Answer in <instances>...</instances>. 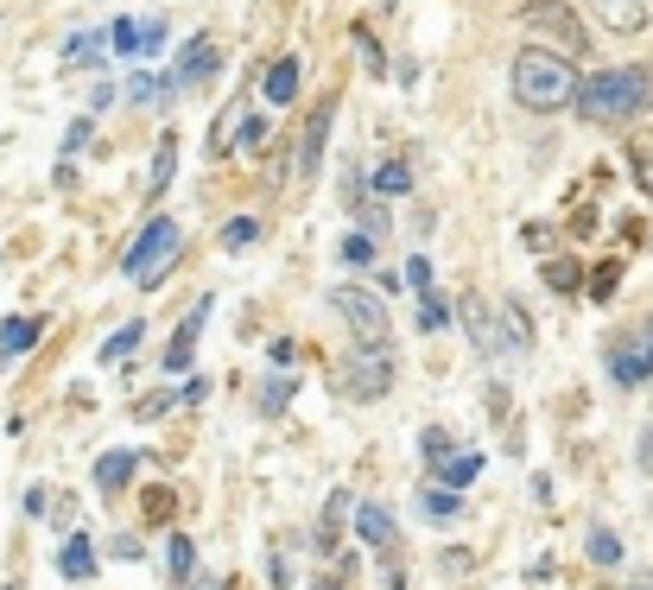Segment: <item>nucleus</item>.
<instances>
[{"label": "nucleus", "mask_w": 653, "mask_h": 590, "mask_svg": "<svg viewBox=\"0 0 653 590\" xmlns=\"http://www.w3.org/2000/svg\"><path fill=\"white\" fill-rule=\"evenodd\" d=\"M58 578H71V585L96 578V553H89V540H83V533H71V546L58 553Z\"/></svg>", "instance_id": "obj_12"}, {"label": "nucleus", "mask_w": 653, "mask_h": 590, "mask_svg": "<svg viewBox=\"0 0 653 590\" xmlns=\"http://www.w3.org/2000/svg\"><path fill=\"white\" fill-rule=\"evenodd\" d=\"M222 242H229V248H242V242H255V217H235V222H229V229H222Z\"/></svg>", "instance_id": "obj_28"}, {"label": "nucleus", "mask_w": 653, "mask_h": 590, "mask_svg": "<svg viewBox=\"0 0 653 590\" xmlns=\"http://www.w3.org/2000/svg\"><path fill=\"white\" fill-rule=\"evenodd\" d=\"M464 324H470V336H476V349H482V356H508V343L514 336H502L495 331V311H482V305H464Z\"/></svg>", "instance_id": "obj_10"}, {"label": "nucleus", "mask_w": 653, "mask_h": 590, "mask_svg": "<svg viewBox=\"0 0 653 590\" xmlns=\"http://www.w3.org/2000/svg\"><path fill=\"white\" fill-rule=\"evenodd\" d=\"M134 349H140V324H127V331H121V336H109V343H102V362H109V369H114V362H127Z\"/></svg>", "instance_id": "obj_19"}, {"label": "nucleus", "mask_w": 653, "mask_h": 590, "mask_svg": "<svg viewBox=\"0 0 653 590\" xmlns=\"http://www.w3.org/2000/svg\"><path fill=\"white\" fill-rule=\"evenodd\" d=\"M476 477H482V457H476V451H451V457L438 464V482H444V489H464V482H476Z\"/></svg>", "instance_id": "obj_14"}, {"label": "nucleus", "mask_w": 653, "mask_h": 590, "mask_svg": "<svg viewBox=\"0 0 653 590\" xmlns=\"http://www.w3.org/2000/svg\"><path fill=\"white\" fill-rule=\"evenodd\" d=\"M292 96H298V58H280V64L267 71V102H273V109H286Z\"/></svg>", "instance_id": "obj_15"}, {"label": "nucleus", "mask_w": 653, "mask_h": 590, "mask_svg": "<svg viewBox=\"0 0 653 590\" xmlns=\"http://www.w3.org/2000/svg\"><path fill=\"white\" fill-rule=\"evenodd\" d=\"M96 45H102L96 33H76V38H71V51H64V64H89V51H96Z\"/></svg>", "instance_id": "obj_27"}, {"label": "nucleus", "mask_w": 653, "mask_h": 590, "mask_svg": "<svg viewBox=\"0 0 653 590\" xmlns=\"http://www.w3.org/2000/svg\"><path fill=\"white\" fill-rule=\"evenodd\" d=\"M204 318H210V298H197V305L184 311L178 336H172V349H165V374H184V369H190V349H197V336H204Z\"/></svg>", "instance_id": "obj_8"}, {"label": "nucleus", "mask_w": 653, "mask_h": 590, "mask_svg": "<svg viewBox=\"0 0 653 590\" xmlns=\"http://www.w3.org/2000/svg\"><path fill=\"white\" fill-rule=\"evenodd\" d=\"M387 388H394V356L362 343V356L343 362V394H349V401H381Z\"/></svg>", "instance_id": "obj_5"}, {"label": "nucleus", "mask_w": 653, "mask_h": 590, "mask_svg": "<svg viewBox=\"0 0 653 590\" xmlns=\"http://www.w3.org/2000/svg\"><path fill=\"white\" fill-rule=\"evenodd\" d=\"M286 401H292V381H273V388H260V406H267V413H280Z\"/></svg>", "instance_id": "obj_29"}, {"label": "nucleus", "mask_w": 653, "mask_h": 590, "mask_svg": "<svg viewBox=\"0 0 653 590\" xmlns=\"http://www.w3.org/2000/svg\"><path fill=\"white\" fill-rule=\"evenodd\" d=\"M127 96H134V102H152V96H159V83H152V76H134V89H127Z\"/></svg>", "instance_id": "obj_32"}, {"label": "nucleus", "mask_w": 653, "mask_h": 590, "mask_svg": "<svg viewBox=\"0 0 653 590\" xmlns=\"http://www.w3.org/2000/svg\"><path fill=\"white\" fill-rule=\"evenodd\" d=\"M609 33H641L648 26V0H583Z\"/></svg>", "instance_id": "obj_9"}, {"label": "nucleus", "mask_w": 653, "mask_h": 590, "mask_svg": "<svg viewBox=\"0 0 653 590\" xmlns=\"http://www.w3.org/2000/svg\"><path fill=\"white\" fill-rule=\"evenodd\" d=\"M134 464H140V457H134V451H109V457H102V464H96V489H127V482H134Z\"/></svg>", "instance_id": "obj_13"}, {"label": "nucleus", "mask_w": 653, "mask_h": 590, "mask_svg": "<svg viewBox=\"0 0 653 590\" xmlns=\"http://www.w3.org/2000/svg\"><path fill=\"white\" fill-rule=\"evenodd\" d=\"M330 311H343V324L356 331V343H368V349H387L394 318H387V305L368 293V286H330Z\"/></svg>", "instance_id": "obj_4"}, {"label": "nucleus", "mask_w": 653, "mask_h": 590, "mask_svg": "<svg viewBox=\"0 0 653 590\" xmlns=\"http://www.w3.org/2000/svg\"><path fill=\"white\" fill-rule=\"evenodd\" d=\"M457 515H464V502H457L451 489H426V520H438V527H451Z\"/></svg>", "instance_id": "obj_18"}, {"label": "nucleus", "mask_w": 653, "mask_h": 590, "mask_svg": "<svg viewBox=\"0 0 653 590\" xmlns=\"http://www.w3.org/2000/svg\"><path fill=\"white\" fill-rule=\"evenodd\" d=\"M172 260H178V222H146V235L127 248V260H121V273L134 280V286H159L165 273H172Z\"/></svg>", "instance_id": "obj_3"}, {"label": "nucleus", "mask_w": 653, "mask_h": 590, "mask_svg": "<svg viewBox=\"0 0 653 590\" xmlns=\"http://www.w3.org/2000/svg\"><path fill=\"white\" fill-rule=\"evenodd\" d=\"M406 185H412V165H399V159H394V165H381V172H374V190H387V197H399Z\"/></svg>", "instance_id": "obj_21"}, {"label": "nucleus", "mask_w": 653, "mask_h": 590, "mask_svg": "<svg viewBox=\"0 0 653 590\" xmlns=\"http://www.w3.org/2000/svg\"><path fill=\"white\" fill-rule=\"evenodd\" d=\"M520 20H527L533 33H545V38H558V45H571V51H583V26H578V13H571L565 0H527Z\"/></svg>", "instance_id": "obj_6"}, {"label": "nucleus", "mask_w": 653, "mask_h": 590, "mask_svg": "<svg viewBox=\"0 0 653 590\" xmlns=\"http://www.w3.org/2000/svg\"><path fill=\"white\" fill-rule=\"evenodd\" d=\"M210 71V38H190V51H184V64L165 76V89H178V83H197V76Z\"/></svg>", "instance_id": "obj_16"}, {"label": "nucleus", "mask_w": 653, "mask_h": 590, "mask_svg": "<svg viewBox=\"0 0 653 590\" xmlns=\"http://www.w3.org/2000/svg\"><path fill=\"white\" fill-rule=\"evenodd\" d=\"M343 260H349V267H374V235H349V242H343Z\"/></svg>", "instance_id": "obj_23"}, {"label": "nucleus", "mask_w": 653, "mask_h": 590, "mask_svg": "<svg viewBox=\"0 0 653 590\" xmlns=\"http://www.w3.org/2000/svg\"><path fill=\"white\" fill-rule=\"evenodd\" d=\"M648 102H653V76L641 71V64H628V71H596V76H583V89H578V114L583 121H603V127L634 121Z\"/></svg>", "instance_id": "obj_2"}, {"label": "nucleus", "mask_w": 653, "mask_h": 590, "mask_svg": "<svg viewBox=\"0 0 653 590\" xmlns=\"http://www.w3.org/2000/svg\"><path fill=\"white\" fill-rule=\"evenodd\" d=\"M419 444H426V457H451V439H444L438 426H432V432H426V439H419Z\"/></svg>", "instance_id": "obj_31"}, {"label": "nucleus", "mask_w": 653, "mask_h": 590, "mask_svg": "<svg viewBox=\"0 0 653 590\" xmlns=\"http://www.w3.org/2000/svg\"><path fill=\"white\" fill-rule=\"evenodd\" d=\"M648 374H653V343L641 331L621 336L616 349H609V381H616V388H641Z\"/></svg>", "instance_id": "obj_7"}, {"label": "nucleus", "mask_w": 653, "mask_h": 590, "mask_svg": "<svg viewBox=\"0 0 653 590\" xmlns=\"http://www.w3.org/2000/svg\"><path fill=\"white\" fill-rule=\"evenodd\" d=\"M324 590H343V585H324Z\"/></svg>", "instance_id": "obj_34"}, {"label": "nucleus", "mask_w": 653, "mask_h": 590, "mask_svg": "<svg viewBox=\"0 0 653 590\" xmlns=\"http://www.w3.org/2000/svg\"><path fill=\"white\" fill-rule=\"evenodd\" d=\"M641 336H648V343H653V318H648V331H641Z\"/></svg>", "instance_id": "obj_33"}, {"label": "nucleus", "mask_w": 653, "mask_h": 590, "mask_svg": "<svg viewBox=\"0 0 653 590\" xmlns=\"http://www.w3.org/2000/svg\"><path fill=\"white\" fill-rule=\"evenodd\" d=\"M590 558H596V565H621V540L609 533V527H596V533H590Z\"/></svg>", "instance_id": "obj_20"}, {"label": "nucleus", "mask_w": 653, "mask_h": 590, "mask_svg": "<svg viewBox=\"0 0 653 590\" xmlns=\"http://www.w3.org/2000/svg\"><path fill=\"white\" fill-rule=\"evenodd\" d=\"M508 83H514V102L533 114H558L578 102V76H571V64L565 58H552V51H540V45H527L520 58L508 64Z\"/></svg>", "instance_id": "obj_1"}, {"label": "nucleus", "mask_w": 653, "mask_h": 590, "mask_svg": "<svg viewBox=\"0 0 653 590\" xmlns=\"http://www.w3.org/2000/svg\"><path fill=\"white\" fill-rule=\"evenodd\" d=\"M444 324H451V311L432 293H419V331H444Z\"/></svg>", "instance_id": "obj_22"}, {"label": "nucleus", "mask_w": 653, "mask_h": 590, "mask_svg": "<svg viewBox=\"0 0 653 590\" xmlns=\"http://www.w3.org/2000/svg\"><path fill=\"white\" fill-rule=\"evenodd\" d=\"M356 533H362L368 546H381V553L399 540V527L387 520V508H381V502H362V508H356Z\"/></svg>", "instance_id": "obj_11"}, {"label": "nucleus", "mask_w": 653, "mask_h": 590, "mask_svg": "<svg viewBox=\"0 0 653 590\" xmlns=\"http://www.w3.org/2000/svg\"><path fill=\"white\" fill-rule=\"evenodd\" d=\"M33 343H38L33 318H7V324H0V349H7V356H20V349H33Z\"/></svg>", "instance_id": "obj_17"}, {"label": "nucleus", "mask_w": 653, "mask_h": 590, "mask_svg": "<svg viewBox=\"0 0 653 590\" xmlns=\"http://www.w3.org/2000/svg\"><path fill=\"white\" fill-rule=\"evenodd\" d=\"M172 159H178V140L165 134V147H159V159H152V190H165V179H172Z\"/></svg>", "instance_id": "obj_24"}, {"label": "nucleus", "mask_w": 653, "mask_h": 590, "mask_svg": "<svg viewBox=\"0 0 653 590\" xmlns=\"http://www.w3.org/2000/svg\"><path fill=\"white\" fill-rule=\"evenodd\" d=\"M406 286H412V293H432V260H426V255L406 260Z\"/></svg>", "instance_id": "obj_26"}, {"label": "nucleus", "mask_w": 653, "mask_h": 590, "mask_svg": "<svg viewBox=\"0 0 653 590\" xmlns=\"http://www.w3.org/2000/svg\"><path fill=\"white\" fill-rule=\"evenodd\" d=\"M190 558H197V546H190V540H184V533H172V578H190Z\"/></svg>", "instance_id": "obj_25"}, {"label": "nucleus", "mask_w": 653, "mask_h": 590, "mask_svg": "<svg viewBox=\"0 0 653 590\" xmlns=\"http://www.w3.org/2000/svg\"><path fill=\"white\" fill-rule=\"evenodd\" d=\"M545 280H552L558 293H571V286H578V267H545Z\"/></svg>", "instance_id": "obj_30"}]
</instances>
